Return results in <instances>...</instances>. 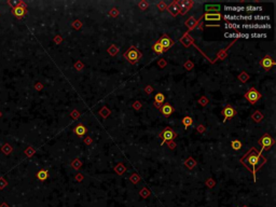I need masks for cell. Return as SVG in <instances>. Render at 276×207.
Instances as JSON below:
<instances>
[{
    "label": "cell",
    "instance_id": "cell-7",
    "mask_svg": "<svg viewBox=\"0 0 276 207\" xmlns=\"http://www.w3.org/2000/svg\"><path fill=\"white\" fill-rule=\"evenodd\" d=\"M158 42L164 48V50H167L170 46H172V45L174 44V41H172V40H170L167 36H165V34L161 38L160 40H159V41H158Z\"/></svg>",
    "mask_w": 276,
    "mask_h": 207
},
{
    "label": "cell",
    "instance_id": "cell-3",
    "mask_svg": "<svg viewBox=\"0 0 276 207\" xmlns=\"http://www.w3.org/2000/svg\"><path fill=\"white\" fill-rule=\"evenodd\" d=\"M245 98L247 99L249 103L255 104L256 102H258L259 99L261 98V94L259 93L256 89L252 88V89H250L247 93L245 94Z\"/></svg>",
    "mask_w": 276,
    "mask_h": 207
},
{
    "label": "cell",
    "instance_id": "cell-13",
    "mask_svg": "<svg viewBox=\"0 0 276 207\" xmlns=\"http://www.w3.org/2000/svg\"><path fill=\"white\" fill-rule=\"evenodd\" d=\"M152 50H153V52H154L155 54H162L163 52H164V48L162 46V45L156 41V43H154L153 44V46H152Z\"/></svg>",
    "mask_w": 276,
    "mask_h": 207
},
{
    "label": "cell",
    "instance_id": "cell-21",
    "mask_svg": "<svg viewBox=\"0 0 276 207\" xmlns=\"http://www.w3.org/2000/svg\"><path fill=\"white\" fill-rule=\"evenodd\" d=\"M15 15H17V16H22V15L24 14V9L23 8H16L14 11Z\"/></svg>",
    "mask_w": 276,
    "mask_h": 207
},
{
    "label": "cell",
    "instance_id": "cell-18",
    "mask_svg": "<svg viewBox=\"0 0 276 207\" xmlns=\"http://www.w3.org/2000/svg\"><path fill=\"white\" fill-rule=\"evenodd\" d=\"M224 10L232 11V12H241V11L245 10V8H244V7H225Z\"/></svg>",
    "mask_w": 276,
    "mask_h": 207
},
{
    "label": "cell",
    "instance_id": "cell-10",
    "mask_svg": "<svg viewBox=\"0 0 276 207\" xmlns=\"http://www.w3.org/2000/svg\"><path fill=\"white\" fill-rule=\"evenodd\" d=\"M176 5H178V8L179 9H182L184 8V11H182V13H186L187 11L189 10L190 8L192 7V5H193V2L192 1H177L176 2Z\"/></svg>",
    "mask_w": 276,
    "mask_h": 207
},
{
    "label": "cell",
    "instance_id": "cell-25",
    "mask_svg": "<svg viewBox=\"0 0 276 207\" xmlns=\"http://www.w3.org/2000/svg\"><path fill=\"white\" fill-rule=\"evenodd\" d=\"M159 8H160V10H164V9H166V5H164V3L163 2H160L159 3Z\"/></svg>",
    "mask_w": 276,
    "mask_h": 207
},
{
    "label": "cell",
    "instance_id": "cell-16",
    "mask_svg": "<svg viewBox=\"0 0 276 207\" xmlns=\"http://www.w3.org/2000/svg\"><path fill=\"white\" fill-rule=\"evenodd\" d=\"M205 10L206 11H213L215 13H217L220 11V5H205Z\"/></svg>",
    "mask_w": 276,
    "mask_h": 207
},
{
    "label": "cell",
    "instance_id": "cell-15",
    "mask_svg": "<svg viewBox=\"0 0 276 207\" xmlns=\"http://www.w3.org/2000/svg\"><path fill=\"white\" fill-rule=\"evenodd\" d=\"M243 28H270V25L264 24V25H259V24H253V25H243Z\"/></svg>",
    "mask_w": 276,
    "mask_h": 207
},
{
    "label": "cell",
    "instance_id": "cell-23",
    "mask_svg": "<svg viewBox=\"0 0 276 207\" xmlns=\"http://www.w3.org/2000/svg\"><path fill=\"white\" fill-rule=\"evenodd\" d=\"M225 27H227V28H238V27H239V25H237V24H227V25H225Z\"/></svg>",
    "mask_w": 276,
    "mask_h": 207
},
{
    "label": "cell",
    "instance_id": "cell-14",
    "mask_svg": "<svg viewBox=\"0 0 276 207\" xmlns=\"http://www.w3.org/2000/svg\"><path fill=\"white\" fill-rule=\"evenodd\" d=\"M182 124L184 125V128L187 129L189 126H191V125L193 124V120H192V118L189 117V115H186V117L182 119Z\"/></svg>",
    "mask_w": 276,
    "mask_h": 207
},
{
    "label": "cell",
    "instance_id": "cell-12",
    "mask_svg": "<svg viewBox=\"0 0 276 207\" xmlns=\"http://www.w3.org/2000/svg\"><path fill=\"white\" fill-rule=\"evenodd\" d=\"M74 133L77 134L78 136H83V135H85V133H86V128L82 124H79V125H77L74 127Z\"/></svg>",
    "mask_w": 276,
    "mask_h": 207
},
{
    "label": "cell",
    "instance_id": "cell-2",
    "mask_svg": "<svg viewBox=\"0 0 276 207\" xmlns=\"http://www.w3.org/2000/svg\"><path fill=\"white\" fill-rule=\"evenodd\" d=\"M124 57H125L131 64H135V63H137V60L141 57V53L139 52V50L136 49L135 46H132V48H130V49L125 52Z\"/></svg>",
    "mask_w": 276,
    "mask_h": 207
},
{
    "label": "cell",
    "instance_id": "cell-24",
    "mask_svg": "<svg viewBox=\"0 0 276 207\" xmlns=\"http://www.w3.org/2000/svg\"><path fill=\"white\" fill-rule=\"evenodd\" d=\"M147 5H148V3H147V2H145V1H144V2H141V3H139V7L141 8V10H145Z\"/></svg>",
    "mask_w": 276,
    "mask_h": 207
},
{
    "label": "cell",
    "instance_id": "cell-5",
    "mask_svg": "<svg viewBox=\"0 0 276 207\" xmlns=\"http://www.w3.org/2000/svg\"><path fill=\"white\" fill-rule=\"evenodd\" d=\"M259 143L262 146V150H264V149H269L270 147H272V145L274 143V140L270 135H264L259 140Z\"/></svg>",
    "mask_w": 276,
    "mask_h": 207
},
{
    "label": "cell",
    "instance_id": "cell-19",
    "mask_svg": "<svg viewBox=\"0 0 276 207\" xmlns=\"http://www.w3.org/2000/svg\"><path fill=\"white\" fill-rule=\"evenodd\" d=\"M38 178L40 180H45L48 178V172L47 171H40L38 172Z\"/></svg>",
    "mask_w": 276,
    "mask_h": 207
},
{
    "label": "cell",
    "instance_id": "cell-1",
    "mask_svg": "<svg viewBox=\"0 0 276 207\" xmlns=\"http://www.w3.org/2000/svg\"><path fill=\"white\" fill-rule=\"evenodd\" d=\"M260 157H261V152L258 153L255 149H252L245 155V158H243L241 160V162L243 164H245L250 171H252L255 180H256V171H257L258 167H260L262 165L260 163Z\"/></svg>",
    "mask_w": 276,
    "mask_h": 207
},
{
    "label": "cell",
    "instance_id": "cell-20",
    "mask_svg": "<svg viewBox=\"0 0 276 207\" xmlns=\"http://www.w3.org/2000/svg\"><path fill=\"white\" fill-rule=\"evenodd\" d=\"M232 148L234 150H239L242 148V143H239L238 140H234V141H232Z\"/></svg>",
    "mask_w": 276,
    "mask_h": 207
},
{
    "label": "cell",
    "instance_id": "cell-6",
    "mask_svg": "<svg viewBox=\"0 0 276 207\" xmlns=\"http://www.w3.org/2000/svg\"><path fill=\"white\" fill-rule=\"evenodd\" d=\"M222 114H223V117H224V120H223V121L225 122L229 118L234 117V115L236 114V111H235V109H233L232 107L228 106V107H225V108L222 110Z\"/></svg>",
    "mask_w": 276,
    "mask_h": 207
},
{
    "label": "cell",
    "instance_id": "cell-26",
    "mask_svg": "<svg viewBox=\"0 0 276 207\" xmlns=\"http://www.w3.org/2000/svg\"><path fill=\"white\" fill-rule=\"evenodd\" d=\"M244 207H246V206H244Z\"/></svg>",
    "mask_w": 276,
    "mask_h": 207
},
{
    "label": "cell",
    "instance_id": "cell-17",
    "mask_svg": "<svg viewBox=\"0 0 276 207\" xmlns=\"http://www.w3.org/2000/svg\"><path fill=\"white\" fill-rule=\"evenodd\" d=\"M154 100H155V106L159 105V104H162L165 102V96L162 93H158L154 96Z\"/></svg>",
    "mask_w": 276,
    "mask_h": 207
},
{
    "label": "cell",
    "instance_id": "cell-22",
    "mask_svg": "<svg viewBox=\"0 0 276 207\" xmlns=\"http://www.w3.org/2000/svg\"><path fill=\"white\" fill-rule=\"evenodd\" d=\"M246 9H247L248 11H259V10L261 11L262 10L261 7H247Z\"/></svg>",
    "mask_w": 276,
    "mask_h": 207
},
{
    "label": "cell",
    "instance_id": "cell-9",
    "mask_svg": "<svg viewBox=\"0 0 276 207\" xmlns=\"http://www.w3.org/2000/svg\"><path fill=\"white\" fill-rule=\"evenodd\" d=\"M161 112L165 117H170V114L174 112V108H173V106L170 105V104H165V105H163L161 107Z\"/></svg>",
    "mask_w": 276,
    "mask_h": 207
},
{
    "label": "cell",
    "instance_id": "cell-4",
    "mask_svg": "<svg viewBox=\"0 0 276 207\" xmlns=\"http://www.w3.org/2000/svg\"><path fill=\"white\" fill-rule=\"evenodd\" d=\"M176 136H177V134L175 133L174 131H172V128H170V127L164 128V131L161 133V137L163 138V143H162V145H163L165 141H170V140H173Z\"/></svg>",
    "mask_w": 276,
    "mask_h": 207
},
{
    "label": "cell",
    "instance_id": "cell-8",
    "mask_svg": "<svg viewBox=\"0 0 276 207\" xmlns=\"http://www.w3.org/2000/svg\"><path fill=\"white\" fill-rule=\"evenodd\" d=\"M274 65H275V62H274L270 56H265V57L262 58V60H261V66L264 69H267H267H270L271 67H273Z\"/></svg>",
    "mask_w": 276,
    "mask_h": 207
},
{
    "label": "cell",
    "instance_id": "cell-11",
    "mask_svg": "<svg viewBox=\"0 0 276 207\" xmlns=\"http://www.w3.org/2000/svg\"><path fill=\"white\" fill-rule=\"evenodd\" d=\"M204 19L206 21H220L221 15L219 13H206L204 15Z\"/></svg>",
    "mask_w": 276,
    "mask_h": 207
}]
</instances>
